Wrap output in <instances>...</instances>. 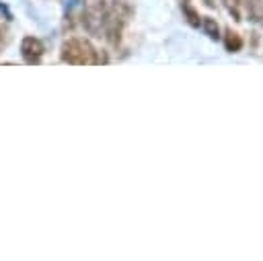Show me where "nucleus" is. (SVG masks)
I'll list each match as a JSON object with an SVG mask.
<instances>
[{
    "label": "nucleus",
    "mask_w": 263,
    "mask_h": 261,
    "mask_svg": "<svg viewBox=\"0 0 263 261\" xmlns=\"http://www.w3.org/2000/svg\"><path fill=\"white\" fill-rule=\"evenodd\" d=\"M43 43L37 37H25L21 43V55L27 64H39L43 58Z\"/></svg>",
    "instance_id": "20e7f679"
},
{
    "label": "nucleus",
    "mask_w": 263,
    "mask_h": 261,
    "mask_svg": "<svg viewBox=\"0 0 263 261\" xmlns=\"http://www.w3.org/2000/svg\"><path fill=\"white\" fill-rule=\"evenodd\" d=\"M261 8H263V0H261Z\"/></svg>",
    "instance_id": "9b49d317"
},
{
    "label": "nucleus",
    "mask_w": 263,
    "mask_h": 261,
    "mask_svg": "<svg viewBox=\"0 0 263 261\" xmlns=\"http://www.w3.org/2000/svg\"><path fill=\"white\" fill-rule=\"evenodd\" d=\"M105 4L103 2H97V4H90L86 6L84 14H82V25L88 33H99L101 27H103V18H105Z\"/></svg>",
    "instance_id": "7ed1b4c3"
},
{
    "label": "nucleus",
    "mask_w": 263,
    "mask_h": 261,
    "mask_svg": "<svg viewBox=\"0 0 263 261\" xmlns=\"http://www.w3.org/2000/svg\"><path fill=\"white\" fill-rule=\"evenodd\" d=\"M224 47H226L228 53H238L242 49V37L236 31L226 29L224 31Z\"/></svg>",
    "instance_id": "39448f33"
},
{
    "label": "nucleus",
    "mask_w": 263,
    "mask_h": 261,
    "mask_svg": "<svg viewBox=\"0 0 263 261\" xmlns=\"http://www.w3.org/2000/svg\"><path fill=\"white\" fill-rule=\"evenodd\" d=\"M201 29H203V33H205L210 39H214V41L220 39V27H218L216 18H212V16H201Z\"/></svg>",
    "instance_id": "423d86ee"
},
{
    "label": "nucleus",
    "mask_w": 263,
    "mask_h": 261,
    "mask_svg": "<svg viewBox=\"0 0 263 261\" xmlns=\"http://www.w3.org/2000/svg\"><path fill=\"white\" fill-rule=\"evenodd\" d=\"M132 6L123 0H113L107 8H105V18H103V31H105V37L107 41L117 47L119 41H121V33L132 16Z\"/></svg>",
    "instance_id": "f03ea898"
},
{
    "label": "nucleus",
    "mask_w": 263,
    "mask_h": 261,
    "mask_svg": "<svg viewBox=\"0 0 263 261\" xmlns=\"http://www.w3.org/2000/svg\"><path fill=\"white\" fill-rule=\"evenodd\" d=\"M245 6H247L249 16H251L253 21H259V14H257V10H255V0H247V2H245Z\"/></svg>",
    "instance_id": "1a4fd4ad"
},
{
    "label": "nucleus",
    "mask_w": 263,
    "mask_h": 261,
    "mask_svg": "<svg viewBox=\"0 0 263 261\" xmlns=\"http://www.w3.org/2000/svg\"><path fill=\"white\" fill-rule=\"evenodd\" d=\"M4 37H6V29H4V25L0 23V43L4 41Z\"/></svg>",
    "instance_id": "9d476101"
},
{
    "label": "nucleus",
    "mask_w": 263,
    "mask_h": 261,
    "mask_svg": "<svg viewBox=\"0 0 263 261\" xmlns=\"http://www.w3.org/2000/svg\"><path fill=\"white\" fill-rule=\"evenodd\" d=\"M60 58H62V62L74 64V66H95V64L107 62L105 58L99 55V51L92 47V43L88 39H82V37L66 39L62 43Z\"/></svg>",
    "instance_id": "f257e3e1"
},
{
    "label": "nucleus",
    "mask_w": 263,
    "mask_h": 261,
    "mask_svg": "<svg viewBox=\"0 0 263 261\" xmlns=\"http://www.w3.org/2000/svg\"><path fill=\"white\" fill-rule=\"evenodd\" d=\"M181 10H183V16H185V21L193 27V29H197V27H201V16H199V12L191 6V4H183L181 6Z\"/></svg>",
    "instance_id": "0eeeda50"
},
{
    "label": "nucleus",
    "mask_w": 263,
    "mask_h": 261,
    "mask_svg": "<svg viewBox=\"0 0 263 261\" xmlns=\"http://www.w3.org/2000/svg\"><path fill=\"white\" fill-rule=\"evenodd\" d=\"M185 2H189V0H185Z\"/></svg>",
    "instance_id": "f8f14e48"
},
{
    "label": "nucleus",
    "mask_w": 263,
    "mask_h": 261,
    "mask_svg": "<svg viewBox=\"0 0 263 261\" xmlns=\"http://www.w3.org/2000/svg\"><path fill=\"white\" fill-rule=\"evenodd\" d=\"M222 4H224V8L232 14L234 21H242V18H240V0H222Z\"/></svg>",
    "instance_id": "6e6552de"
}]
</instances>
